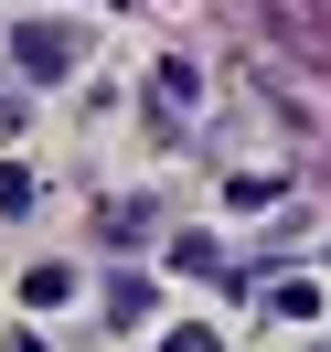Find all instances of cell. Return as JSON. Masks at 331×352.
Masks as SVG:
<instances>
[{"label": "cell", "instance_id": "obj_1", "mask_svg": "<svg viewBox=\"0 0 331 352\" xmlns=\"http://www.w3.org/2000/svg\"><path fill=\"white\" fill-rule=\"evenodd\" d=\"M11 54H22V75H75V32L65 22H22Z\"/></svg>", "mask_w": 331, "mask_h": 352}, {"label": "cell", "instance_id": "obj_2", "mask_svg": "<svg viewBox=\"0 0 331 352\" xmlns=\"http://www.w3.org/2000/svg\"><path fill=\"white\" fill-rule=\"evenodd\" d=\"M193 107H203V75H193V65H150V118H171V129H182Z\"/></svg>", "mask_w": 331, "mask_h": 352}, {"label": "cell", "instance_id": "obj_3", "mask_svg": "<svg viewBox=\"0 0 331 352\" xmlns=\"http://www.w3.org/2000/svg\"><path fill=\"white\" fill-rule=\"evenodd\" d=\"M22 299H32V309H54V299H75V267H65V256H43V267H32V278H22Z\"/></svg>", "mask_w": 331, "mask_h": 352}, {"label": "cell", "instance_id": "obj_4", "mask_svg": "<svg viewBox=\"0 0 331 352\" xmlns=\"http://www.w3.org/2000/svg\"><path fill=\"white\" fill-rule=\"evenodd\" d=\"M224 203H235V214H257V203H278V171H224Z\"/></svg>", "mask_w": 331, "mask_h": 352}, {"label": "cell", "instance_id": "obj_5", "mask_svg": "<svg viewBox=\"0 0 331 352\" xmlns=\"http://www.w3.org/2000/svg\"><path fill=\"white\" fill-rule=\"evenodd\" d=\"M171 267H182V278H224V256H214V235H171Z\"/></svg>", "mask_w": 331, "mask_h": 352}, {"label": "cell", "instance_id": "obj_6", "mask_svg": "<svg viewBox=\"0 0 331 352\" xmlns=\"http://www.w3.org/2000/svg\"><path fill=\"white\" fill-rule=\"evenodd\" d=\"M321 309V278H278V320H310Z\"/></svg>", "mask_w": 331, "mask_h": 352}, {"label": "cell", "instance_id": "obj_7", "mask_svg": "<svg viewBox=\"0 0 331 352\" xmlns=\"http://www.w3.org/2000/svg\"><path fill=\"white\" fill-rule=\"evenodd\" d=\"M150 352H224V342H214V331H203V320H182V331H160Z\"/></svg>", "mask_w": 331, "mask_h": 352}, {"label": "cell", "instance_id": "obj_8", "mask_svg": "<svg viewBox=\"0 0 331 352\" xmlns=\"http://www.w3.org/2000/svg\"><path fill=\"white\" fill-rule=\"evenodd\" d=\"M11 129H22V96H0V139H11Z\"/></svg>", "mask_w": 331, "mask_h": 352}, {"label": "cell", "instance_id": "obj_9", "mask_svg": "<svg viewBox=\"0 0 331 352\" xmlns=\"http://www.w3.org/2000/svg\"><path fill=\"white\" fill-rule=\"evenodd\" d=\"M0 352H43V342H32V331H11V342H0Z\"/></svg>", "mask_w": 331, "mask_h": 352}, {"label": "cell", "instance_id": "obj_10", "mask_svg": "<svg viewBox=\"0 0 331 352\" xmlns=\"http://www.w3.org/2000/svg\"><path fill=\"white\" fill-rule=\"evenodd\" d=\"M118 11H150V0H118Z\"/></svg>", "mask_w": 331, "mask_h": 352}]
</instances>
